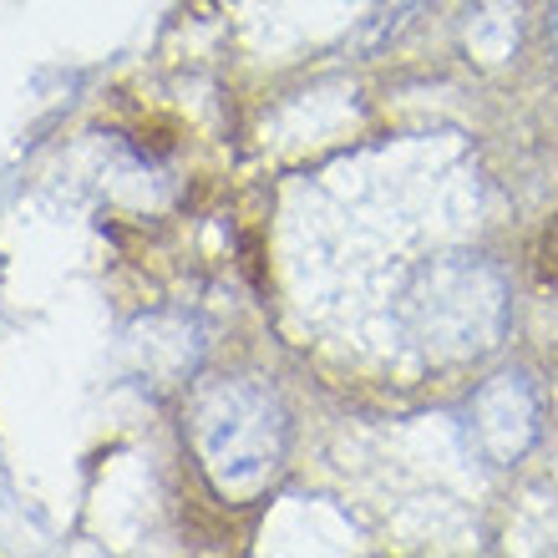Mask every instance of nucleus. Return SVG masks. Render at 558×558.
I'll return each mask as SVG.
<instances>
[{
    "mask_svg": "<svg viewBox=\"0 0 558 558\" xmlns=\"http://www.w3.org/2000/svg\"><path fill=\"white\" fill-rule=\"evenodd\" d=\"M284 447L290 416L275 386L234 376L204 386V397L193 401V452L219 498L244 502L269 487V477L284 468Z\"/></svg>",
    "mask_w": 558,
    "mask_h": 558,
    "instance_id": "nucleus-1",
    "label": "nucleus"
},
{
    "mask_svg": "<svg viewBox=\"0 0 558 558\" xmlns=\"http://www.w3.org/2000/svg\"><path fill=\"white\" fill-rule=\"evenodd\" d=\"M538 426H544V401H538V386L523 371L487 376L468 401V437L493 468L523 462L529 447L538 441Z\"/></svg>",
    "mask_w": 558,
    "mask_h": 558,
    "instance_id": "nucleus-2",
    "label": "nucleus"
},
{
    "mask_svg": "<svg viewBox=\"0 0 558 558\" xmlns=\"http://www.w3.org/2000/svg\"><path fill=\"white\" fill-rule=\"evenodd\" d=\"M548 36H554V46H558V0H548Z\"/></svg>",
    "mask_w": 558,
    "mask_h": 558,
    "instance_id": "nucleus-3",
    "label": "nucleus"
}]
</instances>
